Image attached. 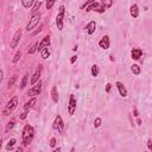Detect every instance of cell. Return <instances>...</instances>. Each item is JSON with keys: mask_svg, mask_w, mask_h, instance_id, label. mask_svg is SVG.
Masks as SVG:
<instances>
[{"mask_svg": "<svg viewBox=\"0 0 152 152\" xmlns=\"http://www.w3.org/2000/svg\"><path fill=\"white\" fill-rule=\"evenodd\" d=\"M33 137H35V130L31 125H25L23 130V144L24 146H27L31 141H32Z\"/></svg>", "mask_w": 152, "mask_h": 152, "instance_id": "1", "label": "cell"}, {"mask_svg": "<svg viewBox=\"0 0 152 152\" xmlns=\"http://www.w3.org/2000/svg\"><path fill=\"white\" fill-rule=\"evenodd\" d=\"M39 20H40V14H39V13H35L32 17H31V19H30V21H28V24L26 25V31L33 30V28L36 27V25H38Z\"/></svg>", "mask_w": 152, "mask_h": 152, "instance_id": "2", "label": "cell"}, {"mask_svg": "<svg viewBox=\"0 0 152 152\" xmlns=\"http://www.w3.org/2000/svg\"><path fill=\"white\" fill-rule=\"evenodd\" d=\"M52 127H54V130H56L57 132L63 133V131H64V122H63V120H62V116L61 115H57L56 116L54 124H52Z\"/></svg>", "mask_w": 152, "mask_h": 152, "instance_id": "3", "label": "cell"}, {"mask_svg": "<svg viewBox=\"0 0 152 152\" xmlns=\"http://www.w3.org/2000/svg\"><path fill=\"white\" fill-rule=\"evenodd\" d=\"M63 18H64V6H59V13L57 14L56 18V25L58 30L63 28Z\"/></svg>", "mask_w": 152, "mask_h": 152, "instance_id": "4", "label": "cell"}, {"mask_svg": "<svg viewBox=\"0 0 152 152\" xmlns=\"http://www.w3.org/2000/svg\"><path fill=\"white\" fill-rule=\"evenodd\" d=\"M20 38H21V30L19 28V30H17L16 33H14L13 38H12L11 43H10V48H12V49L17 48V45L19 44V40H20Z\"/></svg>", "mask_w": 152, "mask_h": 152, "instance_id": "5", "label": "cell"}, {"mask_svg": "<svg viewBox=\"0 0 152 152\" xmlns=\"http://www.w3.org/2000/svg\"><path fill=\"white\" fill-rule=\"evenodd\" d=\"M92 10H95V11L99 12V13H102V12L106 11V8H104L101 4H99V2H93V4H90L89 6H87V10H86V11L89 12V11H92Z\"/></svg>", "mask_w": 152, "mask_h": 152, "instance_id": "6", "label": "cell"}, {"mask_svg": "<svg viewBox=\"0 0 152 152\" xmlns=\"http://www.w3.org/2000/svg\"><path fill=\"white\" fill-rule=\"evenodd\" d=\"M40 92H42V82L38 81L37 84L33 86V88H31V89L27 92V95H28V96H33V95L40 94Z\"/></svg>", "mask_w": 152, "mask_h": 152, "instance_id": "7", "label": "cell"}, {"mask_svg": "<svg viewBox=\"0 0 152 152\" xmlns=\"http://www.w3.org/2000/svg\"><path fill=\"white\" fill-rule=\"evenodd\" d=\"M76 109V99L74 95H70V99H69V107H68V112L70 115H73L75 113Z\"/></svg>", "mask_w": 152, "mask_h": 152, "instance_id": "8", "label": "cell"}, {"mask_svg": "<svg viewBox=\"0 0 152 152\" xmlns=\"http://www.w3.org/2000/svg\"><path fill=\"white\" fill-rule=\"evenodd\" d=\"M40 74H42V65H38V68L36 69V71H35V74L32 75V78H31V84H36V83L39 81V78H40Z\"/></svg>", "mask_w": 152, "mask_h": 152, "instance_id": "9", "label": "cell"}, {"mask_svg": "<svg viewBox=\"0 0 152 152\" xmlns=\"http://www.w3.org/2000/svg\"><path fill=\"white\" fill-rule=\"evenodd\" d=\"M49 45H50V37H49V36H45V37L43 38L42 42H40L39 44H38L37 50H38V51H42V50L44 49V48H48Z\"/></svg>", "mask_w": 152, "mask_h": 152, "instance_id": "10", "label": "cell"}, {"mask_svg": "<svg viewBox=\"0 0 152 152\" xmlns=\"http://www.w3.org/2000/svg\"><path fill=\"white\" fill-rule=\"evenodd\" d=\"M17 104H18V97L14 96V97H12L8 101V103H7V109H8V111H13V109L17 108Z\"/></svg>", "mask_w": 152, "mask_h": 152, "instance_id": "11", "label": "cell"}, {"mask_svg": "<svg viewBox=\"0 0 152 152\" xmlns=\"http://www.w3.org/2000/svg\"><path fill=\"white\" fill-rule=\"evenodd\" d=\"M99 45H100V48H101V49H103V50L108 49V48H109V38H108V36H104V37H102V39L100 40Z\"/></svg>", "mask_w": 152, "mask_h": 152, "instance_id": "12", "label": "cell"}, {"mask_svg": "<svg viewBox=\"0 0 152 152\" xmlns=\"http://www.w3.org/2000/svg\"><path fill=\"white\" fill-rule=\"evenodd\" d=\"M116 87H118L119 89V93H120L121 96H127V89L125 88V86H124L122 82H116Z\"/></svg>", "mask_w": 152, "mask_h": 152, "instance_id": "13", "label": "cell"}, {"mask_svg": "<svg viewBox=\"0 0 152 152\" xmlns=\"http://www.w3.org/2000/svg\"><path fill=\"white\" fill-rule=\"evenodd\" d=\"M130 12H131V16L133 18H138L139 17V8H138V5H132L130 8Z\"/></svg>", "mask_w": 152, "mask_h": 152, "instance_id": "14", "label": "cell"}, {"mask_svg": "<svg viewBox=\"0 0 152 152\" xmlns=\"http://www.w3.org/2000/svg\"><path fill=\"white\" fill-rule=\"evenodd\" d=\"M87 32L89 33V35H93V33L95 32V28H96V24H95V21H89V23L87 24Z\"/></svg>", "mask_w": 152, "mask_h": 152, "instance_id": "15", "label": "cell"}, {"mask_svg": "<svg viewBox=\"0 0 152 152\" xmlns=\"http://www.w3.org/2000/svg\"><path fill=\"white\" fill-rule=\"evenodd\" d=\"M141 55H142V52L140 49H133L132 52H131V56H132L133 59H139L140 57H141Z\"/></svg>", "mask_w": 152, "mask_h": 152, "instance_id": "16", "label": "cell"}, {"mask_svg": "<svg viewBox=\"0 0 152 152\" xmlns=\"http://www.w3.org/2000/svg\"><path fill=\"white\" fill-rule=\"evenodd\" d=\"M36 102H37V99H36V97H32V99H31L30 101H28V102H26V103H25V106H24V108H25L26 111H27V109H30V108H32V107L36 104Z\"/></svg>", "mask_w": 152, "mask_h": 152, "instance_id": "17", "label": "cell"}, {"mask_svg": "<svg viewBox=\"0 0 152 152\" xmlns=\"http://www.w3.org/2000/svg\"><path fill=\"white\" fill-rule=\"evenodd\" d=\"M51 97H52V101H54V102H58V92H57V88L56 87H52V89H51Z\"/></svg>", "mask_w": 152, "mask_h": 152, "instance_id": "18", "label": "cell"}, {"mask_svg": "<svg viewBox=\"0 0 152 152\" xmlns=\"http://www.w3.org/2000/svg\"><path fill=\"white\" fill-rule=\"evenodd\" d=\"M27 81H28V74H25L24 77H23V80H21V82H20V88H21V89H24V88L26 87Z\"/></svg>", "mask_w": 152, "mask_h": 152, "instance_id": "19", "label": "cell"}, {"mask_svg": "<svg viewBox=\"0 0 152 152\" xmlns=\"http://www.w3.org/2000/svg\"><path fill=\"white\" fill-rule=\"evenodd\" d=\"M21 2H23V6L25 7V8H30V7L33 5L35 0H21Z\"/></svg>", "mask_w": 152, "mask_h": 152, "instance_id": "20", "label": "cell"}, {"mask_svg": "<svg viewBox=\"0 0 152 152\" xmlns=\"http://www.w3.org/2000/svg\"><path fill=\"white\" fill-rule=\"evenodd\" d=\"M131 70H132V73L134 74V75H139L140 74V66L138 65V64H133V65L131 66Z\"/></svg>", "mask_w": 152, "mask_h": 152, "instance_id": "21", "label": "cell"}, {"mask_svg": "<svg viewBox=\"0 0 152 152\" xmlns=\"http://www.w3.org/2000/svg\"><path fill=\"white\" fill-rule=\"evenodd\" d=\"M101 5L104 7V8H109V7L113 5V0H102Z\"/></svg>", "mask_w": 152, "mask_h": 152, "instance_id": "22", "label": "cell"}, {"mask_svg": "<svg viewBox=\"0 0 152 152\" xmlns=\"http://www.w3.org/2000/svg\"><path fill=\"white\" fill-rule=\"evenodd\" d=\"M42 58H44V59H46L48 57L50 56V51H49V49H48V48H44V49L42 50Z\"/></svg>", "mask_w": 152, "mask_h": 152, "instance_id": "23", "label": "cell"}, {"mask_svg": "<svg viewBox=\"0 0 152 152\" xmlns=\"http://www.w3.org/2000/svg\"><path fill=\"white\" fill-rule=\"evenodd\" d=\"M92 75L94 76V77H96V76L99 75V66L95 65V64L92 66Z\"/></svg>", "mask_w": 152, "mask_h": 152, "instance_id": "24", "label": "cell"}, {"mask_svg": "<svg viewBox=\"0 0 152 152\" xmlns=\"http://www.w3.org/2000/svg\"><path fill=\"white\" fill-rule=\"evenodd\" d=\"M14 144H16V139L13 138V139H11V140L8 141V144H7V146H6V150H7V151H8V150H12V147H13Z\"/></svg>", "mask_w": 152, "mask_h": 152, "instance_id": "25", "label": "cell"}, {"mask_svg": "<svg viewBox=\"0 0 152 152\" xmlns=\"http://www.w3.org/2000/svg\"><path fill=\"white\" fill-rule=\"evenodd\" d=\"M20 57H21V52L18 51L16 55H14V57H13V59H12V62H13V63H17V62L19 61V58H20Z\"/></svg>", "mask_w": 152, "mask_h": 152, "instance_id": "26", "label": "cell"}, {"mask_svg": "<svg viewBox=\"0 0 152 152\" xmlns=\"http://www.w3.org/2000/svg\"><path fill=\"white\" fill-rule=\"evenodd\" d=\"M45 1H46V8L50 10L52 6H54V4H55V1H56V0H45Z\"/></svg>", "mask_w": 152, "mask_h": 152, "instance_id": "27", "label": "cell"}, {"mask_svg": "<svg viewBox=\"0 0 152 152\" xmlns=\"http://www.w3.org/2000/svg\"><path fill=\"white\" fill-rule=\"evenodd\" d=\"M16 81H17V75H13V76L11 77V80L8 81V88L12 87V86L14 84V82H16Z\"/></svg>", "mask_w": 152, "mask_h": 152, "instance_id": "28", "label": "cell"}, {"mask_svg": "<svg viewBox=\"0 0 152 152\" xmlns=\"http://www.w3.org/2000/svg\"><path fill=\"white\" fill-rule=\"evenodd\" d=\"M13 126H14V120H11L8 124H7V126H6V132H8L10 130H12Z\"/></svg>", "mask_w": 152, "mask_h": 152, "instance_id": "29", "label": "cell"}, {"mask_svg": "<svg viewBox=\"0 0 152 152\" xmlns=\"http://www.w3.org/2000/svg\"><path fill=\"white\" fill-rule=\"evenodd\" d=\"M37 48H38V44H33V45H31V49L28 50V54H33V52L37 50Z\"/></svg>", "mask_w": 152, "mask_h": 152, "instance_id": "30", "label": "cell"}, {"mask_svg": "<svg viewBox=\"0 0 152 152\" xmlns=\"http://www.w3.org/2000/svg\"><path fill=\"white\" fill-rule=\"evenodd\" d=\"M94 126H95V127H100V126H101V119H100V118H96V119H95Z\"/></svg>", "mask_w": 152, "mask_h": 152, "instance_id": "31", "label": "cell"}, {"mask_svg": "<svg viewBox=\"0 0 152 152\" xmlns=\"http://www.w3.org/2000/svg\"><path fill=\"white\" fill-rule=\"evenodd\" d=\"M39 7H40V1H37V2H36V4H35V7H33V10H32V11H33V12H36L38 8H39Z\"/></svg>", "mask_w": 152, "mask_h": 152, "instance_id": "32", "label": "cell"}, {"mask_svg": "<svg viewBox=\"0 0 152 152\" xmlns=\"http://www.w3.org/2000/svg\"><path fill=\"white\" fill-rule=\"evenodd\" d=\"M93 2H95V0H87V2H86V4L82 6V8H84L86 6H89L90 4H93Z\"/></svg>", "mask_w": 152, "mask_h": 152, "instance_id": "33", "label": "cell"}, {"mask_svg": "<svg viewBox=\"0 0 152 152\" xmlns=\"http://www.w3.org/2000/svg\"><path fill=\"white\" fill-rule=\"evenodd\" d=\"M50 146H51V147L56 146V139H55V138H52V139L50 140Z\"/></svg>", "mask_w": 152, "mask_h": 152, "instance_id": "34", "label": "cell"}, {"mask_svg": "<svg viewBox=\"0 0 152 152\" xmlns=\"http://www.w3.org/2000/svg\"><path fill=\"white\" fill-rule=\"evenodd\" d=\"M111 88H112V84H111V83H107V84H106V92L109 93V92H111Z\"/></svg>", "mask_w": 152, "mask_h": 152, "instance_id": "35", "label": "cell"}, {"mask_svg": "<svg viewBox=\"0 0 152 152\" xmlns=\"http://www.w3.org/2000/svg\"><path fill=\"white\" fill-rule=\"evenodd\" d=\"M147 147H149V149L152 151V141H151V139L147 140Z\"/></svg>", "mask_w": 152, "mask_h": 152, "instance_id": "36", "label": "cell"}, {"mask_svg": "<svg viewBox=\"0 0 152 152\" xmlns=\"http://www.w3.org/2000/svg\"><path fill=\"white\" fill-rule=\"evenodd\" d=\"M26 116H27V113H26V112H24V113H21V115H20V119H21V120H24V119H25Z\"/></svg>", "mask_w": 152, "mask_h": 152, "instance_id": "37", "label": "cell"}, {"mask_svg": "<svg viewBox=\"0 0 152 152\" xmlns=\"http://www.w3.org/2000/svg\"><path fill=\"white\" fill-rule=\"evenodd\" d=\"M76 59H77V56H73V57L70 58V63H75Z\"/></svg>", "mask_w": 152, "mask_h": 152, "instance_id": "38", "label": "cell"}, {"mask_svg": "<svg viewBox=\"0 0 152 152\" xmlns=\"http://www.w3.org/2000/svg\"><path fill=\"white\" fill-rule=\"evenodd\" d=\"M137 124L138 125H141V120H140V119H137Z\"/></svg>", "mask_w": 152, "mask_h": 152, "instance_id": "39", "label": "cell"}, {"mask_svg": "<svg viewBox=\"0 0 152 152\" xmlns=\"http://www.w3.org/2000/svg\"><path fill=\"white\" fill-rule=\"evenodd\" d=\"M134 115H135V116L139 115V114H138V111H134Z\"/></svg>", "mask_w": 152, "mask_h": 152, "instance_id": "40", "label": "cell"}]
</instances>
